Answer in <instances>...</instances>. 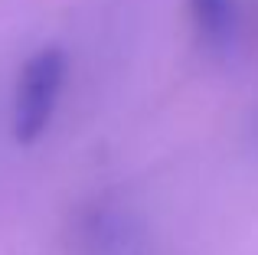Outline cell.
Returning a JSON list of instances; mask_svg holds the SVG:
<instances>
[{"instance_id": "6da1fadb", "label": "cell", "mask_w": 258, "mask_h": 255, "mask_svg": "<svg viewBox=\"0 0 258 255\" xmlns=\"http://www.w3.org/2000/svg\"><path fill=\"white\" fill-rule=\"evenodd\" d=\"M66 52L59 46H43L26 59L17 82V102H13V134L20 144H33L43 138L52 124L56 105L66 85Z\"/></svg>"}, {"instance_id": "7a4b0ae2", "label": "cell", "mask_w": 258, "mask_h": 255, "mask_svg": "<svg viewBox=\"0 0 258 255\" xmlns=\"http://www.w3.org/2000/svg\"><path fill=\"white\" fill-rule=\"evenodd\" d=\"M189 23L200 46L213 56H226L239 43L242 10L239 0H186Z\"/></svg>"}]
</instances>
